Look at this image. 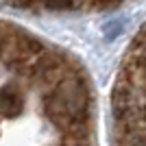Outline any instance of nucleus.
Wrapping results in <instances>:
<instances>
[{
    "label": "nucleus",
    "mask_w": 146,
    "mask_h": 146,
    "mask_svg": "<svg viewBox=\"0 0 146 146\" xmlns=\"http://www.w3.org/2000/svg\"><path fill=\"white\" fill-rule=\"evenodd\" d=\"M0 146H100L96 96L85 70L2 22Z\"/></svg>",
    "instance_id": "obj_1"
}]
</instances>
